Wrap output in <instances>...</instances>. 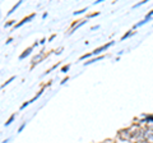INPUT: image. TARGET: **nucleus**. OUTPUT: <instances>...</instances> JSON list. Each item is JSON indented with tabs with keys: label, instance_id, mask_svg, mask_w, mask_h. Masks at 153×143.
Masks as SVG:
<instances>
[{
	"label": "nucleus",
	"instance_id": "nucleus-1",
	"mask_svg": "<svg viewBox=\"0 0 153 143\" xmlns=\"http://www.w3.org/2000/svg\"><path fill=\"white\" fill-rule=\"evenodd\" d=\"M114 45V42H110V44H107V45H103V46H101V47H98V49H96L93 52H91V54H88V55H83L80 59H87L88 56H91V55H97L98 52H101V51H103V50H106L107 47H110V46H112Z\"/></svg>",
	"mask_w": 153,
	"mask_h": 143
},
{
	"label": "nucleus",
	"instance_id": "nucleus-2",
	"mask_svg": "<svg viewBox=\"0 0 153 143\" xmlns=\"http://www.w3.org/2000/svg\"><path fill=\"white\" fill-rule=\"evenodd\" d=\"M33 17H35V14H31V16H30V17H27V18H25V19H23V21H22L21 23H19V25H17V27H21L22 25H25V23H26V22H28V21H31V19H32V18H33Z\"/></svg>",
	"mask_w": 153,
	"mask_h": 143
},
{
	"label": "nucleus",
	"instance_id": "nucleus-3",
	"mask_svg": "<svg viewBox=\"0 0 153 143\" xmlns=\"http://www.w3.org/2000/svg\"><path fill=\"white\" fill-rule=\"evenodd\" d=\"M32 51V47H28V49L25 51V52H23V54L21 55V56H19V58H21V59H25L26 58V56H28V55H30V52Z\"/></svg>",
	"mask_w": 153,
	"mask_h": 143
},
{
	"label": "nucleus",
	"instance_id": "nucleus-4",
	"mask_svg": "<svg viewBox=\"0 0 153 143\" xmlns=\"http://www.w3.org/2000/svg\"><path fill=\"white\" fill-rule=\"evenodd\" d=\"M146 138H147V139H149V141H153V133H149V132H147V134H146Z\"/></svg>",
	"mask_w": 153,
	"mask_h": 143
},
{
	"label": "nucleus",
	"instance_id": "nucleus-5",
	"mask_svg": "<svg viewBox=\"0 0 153 143\" xmlns=\"http://www.w3.org/2000/svg\"><path fill=\"white\" fill-rule=\"evenodd\" d=\"M13 119H14V116H12V118H10V119H9V120H8V121H7V124H5V125H9V124H10V123H12V121H13Z\"/></svg>",
	"mask_w": 153,
	"mask_h": 143
},
{
	"label": "nucleus",
	"instance_id": "nucleus-6",
	"mask_svg": "<svg viewBox=\"0 0 153 143\" xmlns=\"http://www.w3.org/2000/svg\"><path fill=\"white\" fill-rule=\"evenodd\" d=\"M68 69H69V66H64V68H63V72H66Z\"/></svg>",
	"mask_w": 153,
	"mask_h": 143
}]
</instances>
